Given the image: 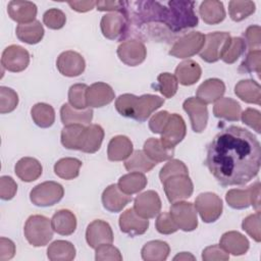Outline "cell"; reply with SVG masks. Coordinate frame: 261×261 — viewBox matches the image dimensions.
Instances as JSON below:
<instances>
[{"mask_svg":"<svg viewBox=\"0 0 261 261\" xmlns=\"http://www.w3.org/2000/svg\"><path fill=\"white\" fill-rule=\"evenodd\" d=\"M260 157L257 138L246 128L229 125L209 143L205 164L221 186H244L258 174Z\"/></svg>","mask_w":261,"mask_h":261,"instance_id":"cell-1","label":"cell"},{"mask_svg":"<svg viewBox=\"0 0 261 261\" xmlns=\"http://www.w3.org/2000/svg\"><path fill=\"white\" fill-rule=\"evenodd\" d=\"M163 103L164 99L156 95L145 94L138 97L133 94H123L116 99L115 108L120 115L143 122Z\"/></svg>","mask_w":261,"mask_h":261,"instance_id":"cell-2","label":"cell"},{"mask_svg":"<svg viewBox=\"0 0 261 261\" xmlns=\"http://www.w3.org/2000/svg\"><path fill=\"white\" fill-rule=\"evenodd\" d=\"M164 27L172 33L182 32L198 25V16L194 11V1L172 0L167 3Z\"/></svg>","mask_w":261,"mask_h":261,"instance_id":"cell-3","label":"cell"},{"mask_svg":"<svg viewBox=\"0 0 261 261\" xmlns=\"http://www.w3.org/2000/svg\"><path fill=\"white\" fill-rule=\"evenodd\" d=\"M23 233L32 246H46L53 238L51 220L43 215H32L25 221Z\"/></svg>","mask_w":261,"mask_h":261,"instance_id":"cell-4","label":"cell"},{"mask_svg":"<svg viewBox=\"0 0 261 261\" xmlns=\"http://www.w3.org/2000/svg\"><path fill=\"white\" fill-rule=\"evenodd\" d=\"M231 37L226 32H214L205 35V43L201 51L200 57L208 62L213 63L222 58L223 54L229 47Z\"/></svg>","mask_w":261,"mask_h":261,"instance_id":"cell-5","label":"cell"},{"mask_svg":"<svg viewBox=\"0 0 261 261\" xmlns=\"http://www.w3.org/2000/svg\"><path fill=\"white\" fill-rule=\"evenodd\" d=\"M225 200L233 209H246L252 205L256 211H260V182L256 181L247 189L229 190Z\"/></svg>","mask_w":261,"mask_h":261,"instance_id":"cell-6","label":"cell"},{"mask_svg":"<svg viewBox=\"0 0 261 261\" xmlns=\"http://www.w3.org/2000/svg\"><path fill=\"white\" fill-rule=\"evenodd\" d=\"M63 195V187L56 181L49 180L34 187L30 193V200L36 206L49 207L58 203Z\"/></svg>","mask_w":261,"mask_h":261,"instance_id":"cell-7","label":"cell"},{"mask_svg":"<svg viewBox=\"0 0 261 261\" xmlns=\"http://www.w3.org/2000/svg\"><path fill=\"white\" fill-rule=\"evenodd\" d=\"M205 43V35L200 32H190L177 39L168 54L176 58H189L201 51Z\"/></svg>","mask_w":261,"mask_h":261,"instance_id":"cell-8","label":"cell"},{"mask_svg":"<svg viewBox=\"0 0 261 261\" xmlns=\"http://www.w3.org/2000/svg\"><path fill=\"white\" fill-rule=\"evenodd\" d=\"M195 208L206 223L216 221L222 213V200L215 193H201L195 200Z\"/></svg>","mask_w":261,"mask_h":261,"instance_id":"cell-9","label":"cell"},{"mask_svg":"<svg viewBox=\"0 0 261 261\" xmlns=\"http://www.w3.org/2000/svg\"><path fill=\"white\" fill-rule=\"evenodd\" d=\"M161 184L163 185L165 195L170 203L190 198L194 191V186L189 174L172 175Z\"/></svg>","mask_w":261,"mask_h":261,"instance_id":"cell-10","label":"cell"},{"mask_svg":"<svg viewBox=\"0 0 261 261\" xmlns=\"http://www.w3.org/2000/svg\"><path fill=\"white\" fill-rule=\"evenodd\" d=\"M169 213L178 229L184 231H192L197 228V210L193 203L184 201L174 202L170 206Z\"/></svg>","mask_w":261,"mask_h":261,"instance_id":"cell-11","label":"cell"},{"mask_svg":"<svg viewBox=\"0 0 261 261\" xmlns=\"http://www.w3.org/2000/svg\"><path fill=\"white\" fill-rule=\"evenodd\" d=\"M101 32L109 40H122L128 34V21L123 12H111L102 16Z\"/></svg>","mask_w":261,"mask_h":261,"instance_id":"cell-12","label":"cell"},{"mask_svg":"<svg viewBox=\"0 0 261 261\" xmlns=\"http://www.w3.org/2000/svg\"><path fill=\"white\" fill-rule=\"evenodd\" d=\"M30 63V53L23 47L10 45L4 49L1 56L2 67L11 72L24 70Z\"/></svg>","mask_w":261,"mask_h":261,"instance_id":"cell-13","label":"cell"},{"mask_svg":"<svg viewBox=\"0 0 261 261\" xmlns=\"http://www.w3.org/2000/svg\"><path fill=\"white\" fill-rule=\"evenodd\" d=\"M187 127L184 118L177 113H172L161 134L160 141L166 148L174 149L185 139Z\"/></svg>","mask_w":261,"mask_h":261,"instance_id":"cell-14","label":"cell"},{"mask_svg":"<svg viewBox=\"0 0 261 261\" xmlns=\"http://www.w3.org/2000/svg\"><path fill=\"white\" fill-rule=\"evenodd\" d=\"M182 108L190 116L193 130L195 133H202L208 122L207 104L199 98L190 97L184 102Z\"/></svg>","mask_w":261,"mask_h":261,"instance_id":"cell-15","label":"cell"},{"mask_svg":"<svg viewBox=\"0 0 261 261\" xmlns=\"http://www.w3.org/2000/svg\"><path fill=\"white\" fill-rule=\"evenodd\" d=\"M134 210L146 219L157 216L161 210V200L158 193L151 190L137 196L134 201Z\"/></svg>","mask_w":261,"mask_h":261,"instance_id":"cell-16","label":"cell"},{"mask_svg":"<svg viewBox=\"0 0 261 261\" xmlns=\"http://www.w3.org/2000/svg\"><path fill=\"white\" fill-rule=\"evenodd\" d=\"M117 55L124 64L137 66L146 59L147 49L139 40H127L118 46Z\"/></svg>","mask_w":261,"mask_h":261,"instance_id":"cell-17","label":"cell"},{"mask_svg":"<svg viewBox=\"0 0 261 261\" xmlns=\"http://www.w3.org/2000/svg\"><path fill=\"white\" fill-rule=\"evenodd\" d=\"M56 66L62 75L73 77L82 74L86 68L84 57L75 51L62 52L56 61Z\"/></svg>","mask_w":261,"mask_h":261,"instance_id":"cell-18","label":"cell"},{"mask_svg":"<svg viewBox=\"0 0 261 261\" xmlns=\"http://www.w3.org/2000/svg\"><path fill=\"white\" fill-rule=\"evenodd\" d=\"M86 240L88 245L93 249H96L102 244H111L113 242L112 228L104 220H94L87 227Z\"/></svg>","mask_w":261,"mask_h":261,"instance_id":"cell-19","label":"cell"},{"mask_svg":"<svg viewBox=\"0 0 261 261\" xmlns=\"http://www.w3.org/2000/svg\"><path fill=\"white\" fill-rule=\"evenodd\" d=\"M115 98L113 89L106 83L98 82L88 87L86 99L88 107L99 108L110 104Z\"/></svg>","mask_w":261,"mask_h":261,"instance_id":"cell-20","label":"cell"},{"mask_svg":"<svg viewBox=\"0 0 261 261\" xmlns=\"http://www.w3.org/2000/svg\"><path fill=\"white\" fill-rule=\"evenodd\" d=\"M118 223L120 230L130 237L143 234L149 227V220L138 215L134 208H129L122 212L119 216Z\"/></svg>","mask_w":261,"mask_h":261,"instance_id":"cell-21","label":"cell"},{"mask_svg":"<svg viewBox=\"0 0 261 261\" xmlns=\"http://www.w3.org/2000/svg\"><path fill=\"white\" fill-rule=\"evenodd\" d=\"M103 207L112 213L120 212L130 201L132 196L123 193L117 185L108 186L102 194Z\"/></svg>","mask_w":261,"mask_h":261,"instance_id":"cell-22","label":"cell"},{"mask_svg":"<svg viewBox=\"0 0 261 261\" xmlns=\"http://www.w3.org/2000/svg\"><path fill=\"white\" fill-rule=\"evenodd\" d=\"M7 12L12 20L22 24L36 20L38 9L36 4L31 1L14 0L8 3Z\"/></svg>","mask_w":261,"mask_h":261,"instance_id":"cell-23","label":"cell"},{"mask_svg":"<svg viewBox=\"0 0 261 261\" xmlns=\"http://www.w3.org/2000/svg\"><path fill=\"white\" fill-rule=\"evenodd\" d=\"M104 139V130L101 125L99 124H90L85 126L80 143H79V150L85 153H96L103 142Z\"/></svg>","mask_w":261,"mask_h":261,"instance_id":"cell-24","label":"cell"},{"mask_svg":"<svg viewBox=\"0 0 261 261\" xmlns=\"http://www.w3.org/2000/svg\"><path fill=\"white\" fill-rule=\"evenodd\" d=\"M248 239L239 231H227L222 234L219 246L228 254L233 256H241L249 250Z\"/></svg>","mask_w":261,"mask_h":261,"instance_id":"cell-25","label":"cell"},{"mask_svg":"<svg viewBox=\"0 0 261 261\" xmlns=\"http://www.w3.org/2000/svg\"><path fill=\"white\" fill-rule=\"evenodd\" d=\"M225 92V85L219 79H208L197 89V98L206 104L215 103L222 98Z\"/></svg>","mask_w":261,"mask_h":261,"instance_id":"cell-26","label":"cell"},{"mask_svg":"<svg viewBox=\"0 0 261 261\" xmlns=\"http://www.w3.org/2000/svg\"><path fill=\"white\" fill-rule=\"evenodd\" d=\"M42 170L41 163L33 157H23L19 159L14 166L17 177L25 182H32L38 179L42 174Z\"/></svg>","mask_w":261,"mask_h":261,"instance_id":"cell-27","label":"cell"},{"mask_svg":"<svg viewBox=\"0 0 261 261\" xmlns=\"http://www.w3.org/2000/svg\"><path fill=\"white\" fill-rule=\"evenodd\" d=\"M133 153V143L125 136H115L108 143L107 157L110 161H122Z\"/></svg>","mask_w":261,"mask_h":261,"instance_id":"cell-28","label":"cell"},{"mask_svg":"<svg viewBox=\"0 0 261 261\" xmlns=\"http://www.w3.org/2000/svg\"><path fill=\"white\" fill-rule=\"evenodd\" d=\"M51 225L55 232L61 236H70L76 228L75 215L67 209L56 211L51 218Z\"/></svg>","mask_w":261,"mask_h":261,"instance_id":"cell-29","label":"cell"},{"mask_svg":"<svg viewBox=\"0 0 261 261\" xmlns=\"http://www.w3.org/2000/svg\"><path fill=\"white\" fill-rule=\"evenodd\" d=\"M242 107L233 99L224 97L217 100L213 106V114L217 118L228 121H238L241 118Z\"/></svg>","mask_w":261,"mask_h":261,"instance_id":"cell-30","label":"cell"},{"mask_svg":"<svg viewBox=\"0 0 261 261\" xmlns=\"http://www.w3.org/2000/svg\"><path fill=\"white\" fill-rule=\"evenodd\" d=\"M60 118L64 125H68V124L88 125L93 119V110L91 108L77 110L71 107L70 104L65 103L60 108Z\"/></svg>","mask_w":261,"mask_h":261,"instance_id":"cell-31","label":"cell"},{"mask_svg":"<svg viewBox=\"0 0 261 261\" xmlns=\"http://www.w3.org/2000/svg\"><path fill=\"white\" fill-rule=\"evenodd\" d=\"M199 13L207 24H217L225 18L223 3L217 0L203 1L199 7Z\"/></svg>","mask_w":261,"mask_h":261,"instance_id":"cell-32","label":"cell"},{"mask_svg":"<svg viewBox=\"0 0 261 261\" xmlns=\"http://www.w3.org/2000/svg\"><path fill=\"white\" fill-rule=\"evenodd\" d=\"M234 94L244 102L260 105L261 87L254 80H242L234 87Z\"/></svg>","mask_w":261,"mask_h":261,"instance_id":"cell-33","label":"cell"},{"mask_svg":"<svg viewBox=\"0 0 261 261\" xmlns=\"http://www.w3.org/2000/svg\"><path fill=\"white\" fill-rule=\"evenodd\" d=\"M202 69L194 60H185L175 68V77L182 86H192L201 77Z\"/></svg>","mask_w":261,"mask_h":261,"instance_id":"cell-34","label":"cell"},{"mask_svg":"<svg viewBox=\"0 0 261 261\" xmlns=\"http://www.w3.org/2000/svg\"><path fill=\"white\" fill-rule=\"evenodd\" d=\"M15 33L19 41L30 45H34L38 44L43 39L44 28L39 20H34L29 23L18 24Z\"/></svg>","mask_w":261,"mask_h":261,"instance_id":"cell-35","label":"cell"},{"mask_svg":"<svg viewBox=\"0 0 261 261\" xmlns=\"http://www.w3.org/2000/svg\"><path fill=\"white\" fill-rule=\"evenodd\" d=\"M143 151L145 154L156 163L170 160L174 155V149L166 148L160 139L157 138H150L148 139L145 144Z\"/></svg>","mask_w":261,"mask_h":261,"instance_id":"cell-36","label":"cell"},{"mask_svg":"<svg viewBox=\"0 0 261 261\" xmlns=\"http://www.w3.org/2000/svg\"><path fill=\"white\" fill-rule=\"evenodd\" d=\"M47 256L51 261H71L75 257V248L70 242L58 240L49 245Z\"/></svg>","mask_w":261,"mask_h":261,"instance_id":"cell-37","label":"cell"},{"mask_svg":"<svg viewBox=\"0 0 261 261\" xmlns=\"http://www.w3.org/2000/svg\"><path fill=\"white\" fill-rule=\"evenodd\" d=\"M169 245L163 241H151L144 245L141 251L143 260L145 261H164L169 255Z\"/></svg>","mask_w":261,"mask_h":261,"instance_id":"cell-38","label":"cell"},{"mask_svg":"<svg viewBox=\"0 0 261 261\" xmlns=\"http://www.w3.org/2000/svg\"><path fill=\"white\" fill-rule=\"evenodd\" d=\"M118 188L127 195H134L145 189L147 178L142 172H129L118 179Z\"/></svg>","mask_w":261,"mask_h":261,"instance_id":"cell-39","label":"cell"},{"mask_svg":"<svg viewBox=\"0 0 261 261\" xmlns=\"http://www.w3.org/2000/svg\"><path fill=\"white\" fill-rule=\"evenodd\" d=\"M157 163L151 160L144 151L137 150L125 160L124 167L129 172H149Z\"/></svg>","mask_w":261,"mask_h":261,"instance_id":"cell-40","label":"cell"},{"mask_svg":"<svg viewBox=\"0 0 261 261\" xmlns=\"http://www.w3.org/2000/svg\"><path fill=\"white\" fill-rule=\"evenodd\" d=\"M82 161L77 158L65 157L59 159L54 165V172L60 178L69 180L79 176Z\"/></svg>","mask_w":261,"mask_h":261,"instance_id":"cell-41","label":"cell"},{"mask_svg":"<svg viewBox=\"0 0 261 261\" xmlns=\"http://www.w3.org/2000/svg\"><path fill=\"white\" fill-rule=\"evenodd\" d=\"M33 121L42 128L50 127L55 120V111L53 107L46 103H37L31 109Z\"/></svg>","mask_w":261,"mask_h":261,"instance_id":"cell-42","label":"cell"},{"mask_svg":"<svg viewBox=\"0 0 261 261\" xmlns=\"http://www.w3.org/2000/svg\"><path fill=\"white\" fill-rule=\"evenodd\" d=\"M256 6L253 1L232 0L228 3V13L233 21H241L255 12Z\"/></svg>","mask_w":261,"mask_h":261,"instance_id":"cell-43","label":"cell"},{"mask_svg":"<svg viewBox=\"0 0 261 261\" xmlns=\"http://www.w3.org/2000/svg\"><path fill=\"white\" fill-rule=\"evenodd\" d=\"M85 128L83 124L64 125L61 130V144L70 150H79L81 135Z\"/></svg>","mask_w":261,"mask_h":261,"instance_id":"cell-44","label":"cell"},{"mask_svg":"<svg viewBox=\"0 0 261 261\" xmlns=\"http://www.w3.org/2000/svg\"><path fill=\"white\" fill-rule=\"evenodd\" d=\"M157 86L155 87L165 98H171L177 92L178 82L175 75L169 72L160 73L157 77Z\"/></svg>","mask_w":261,"mask_h":261,"instance_id":"cell-45","label":"cell"},{"mask_svg":"<svg viewBox=\"0 0 261 261\" xmlns=\"http://www.w3.org/2000/svg\"><path fill=\"white\" fill-rule=\"evenodd\" d=\"M88 86L86 84H74L68 90V101L71 107L77 110L88 108L86 92Z\"/></svg>","mask_w":261,"mask_h":261,"instance_id":"cell-46","label":"cell"},{"mask_svg":"<svg viewBox=\"0 0 261 261\" xmlns=\"http://www.w3.org/2000/svg\"><path fill=\"white\" fill-rule=\"evenodd\" d=\"M18 104V95L11 88L0 87V113L12 112Z\"/></svg>","mask_w":261,"mask_h":261,"instance_id":"cell-47","label":"cell"},{"mask_svg":"<svg viewBox=\"0 0 261 261\" xmlns=\"http://www.w3.org/2000/svg\"><path fill=\"white\" fill-rule=\"evenodd\" d=\"M261 67V51L251 50L241 63L239 71L241 73H252L255 72L258 76L260 75Z\"/></svg>","mask_w":261,"mask_h":261,"instance_id":"cell-48","label":"cell"},{"mask_svg":"<svg viewBox=\"0 0 261 261\" xmlns=\"http://www.w3.org/2000/svg\"><path fill=\"white\" fill-rule=\"evenodd\" d=\"M246 48L247 46L243 38H240V37L231 38L230 45L225 51V53L223 54L221 59L223 60V62L227 64H231L236 62L239 59V57H241L245 53Z\"/></svg>","mask_w":261,"mask_h":261,"instance_id":"cell-49","label":"cell"},{"mask_svg":"<svg viewBox=\"0 0 261 261\" xmlns=\"http://www.w3.org/2000/svg\"><path fill=\"white\" fill-rule=\"evenodd\" d=\"M242 228L257 243L261 241L260 211L247 216L242 222Z\"/></svg>","mask_w":261,"mask_h":261,"instance_id":"cell-50","label":"cell"},{"mask_svg":"<svg viewBox=\"0 0 261 261\" xmlns=\"http://www.w3.org/2000/svg\"><path fill=\"white\" fill-rule=\"evenodd\" d=\"M176 174H189V170L187 165L182 161L178 159H171L161 168L159 172V178L162 182L167 177Z\"/></svg>","mask_w":261,"mask_h":261,"instance_id":"cell-51","label":"cell"},{"mask_svg":"<svg viewBox=\"0 0 261 261\" xmlns=\"http://www.w3.org/2000/svg\"><path fill=\"white\" fill-rule=\"evenodd\" d=\"M44 24L51 30L62 29L66 22V16L63 11L57 8L47 10L43 15Z\"/></svg>","mask_w":261,"mask_h":261,"instance_id":"cell-52","label":"cell"},{"mask_svg":"<svg viewBox=\"0 0 261 261\" xmlns=\"http://www.w3.org/2000/svg\"><path fill=\"white\" fill-rule=\"evenodd\" d=\"M95 253V259L97 261L104 260H112V261H121L122 256L117 248L112 246L111 244H102L98 246Z\"/></svg>","mask_w":261,"mask_h":261,"instance_id":"cell-53","label":"cell"},{"mask_svg":"<svg viewBox=\"0 0 261 261\" xmlns=\"http://www.w3.org/2000/svg\"><path fill=\"white\" fill-rule=\"evenodd\" d=\"M155 227L157 231L162 234H171L178 229L170 213H167V212L158 214L155 222Z\"/></svg>","mask_w":261,"mask_h":261,"instance_id":"cell-54","label":"cell"},{"mask_svg":"<svg viewBox=\"0 0 261 261\" xmlns=\"http://www.w3.org/2000/svg\"><path fill=\"white\" fill-rule=\"evenodd\" d=\"M246 46L250 50H260L261 29L259 25H250L243 33Z\"/></svg>","mask_w":261,"mask_h":261,"instance_id":"cell-55","label":"cell"},{"mask_svg":"<svg viewBox=\"0 0 261 261\" xmlns=\"http://www.w3.org/2000/svg\"><path fill=\"white\" fill-rule=\"evenodd\" d=\"M242 121L248 126L252 127L256 133L261 132V114L260 111L254 108H247L241 113Z\"/></svg>","mask_w":261,"mask_h":261,"instance_id":"cell-56","label":"cell"},{"mask_svg":"<svg viewBox=\"0 0 261 261\" xmlns=\"http://www.w3.org/2000/svg\"><path fill=\"white\" fill-rule=\"evenodd\" d=\"M17 192V185L10 176L3 175L0 178V198L2 200H11Z\"/></svg>","mask_w":261,"mask_h":261,"instance_id":"cell-57","label":"cell"},{"mask_svg":"<svg viewBox=\"0 0 261 261\" xmlns=\"http://www.w3.org/2000/svg\"><path fill=\"white\" fill-rule=\"evenodd\" d=\"M202 259L204 261H225L229 259V254L226 251H224L219 245H212L203 250Z\"/></svg>","mask_w":261,"mask_h":261,"instance_id":"cell-58","label":"cell"},{"mask_svg":"<svg viewBox=\"0 0 261 261\" xmlns=\"http://www.w3.org/2000/svg\"><path fill=\"white\" fill-rule=\"evenodd\" d=\"M169 116L170 114L165 110L155 113L149 120V128L151 129V132L161 135L169 119Z\"/></svg>","mask_w":261,"mask_h":261,"instance_id":"cell-59","label":"cell"},{"mask_svg":"<svg viewBox=\"0 0 261 261\" xmlns=\"http://www.w3.org/2000/svg\"><path fill=\"white\" fill-rule=\"evenodd\" d=\"M15 254V245L14 243L6 238L0 239V260L6 261L11 259Z\"/></svg>","mask_w":261,"mask_h":261,"instance_id":"cell-60","label":"cell"},{"mask_svg":"<svg viewBox=\"0 0 261 261\" xmlns=\"http://www.w3.org/2000/svg\"><path fill=\"white\" fill-rule=\"evenodd\" d=\"M96 7L99 11L123 12L124 1H98L96 3Z\"/></svg>","mask_w":261,"mask_h":261,"instance_id":"cell-61","label":"cell"},{"mask_svg":"<svg viewBox=\"0 0 261 261\" xmlns=\"http://www.w3.org/2000/svg\"><path fill=\"white\" fill-rule=\"evenodd\" d=\"M71 9L77 12H87L96 6V1H69L67 2Z\"/></svg>","mask_w":261,"mask_h":261,"instance_id":"cell-62","label":"cell"},{"mask_svg":"<svg viewBox=\"0 0 261 261\" xmlns=\"http://www.w3.org/2000/svg\"><path fill=\"white\" fill-rule=\"evenodd\" d=\"M173 260H195V257L190 254V253H187V252H181L179 254H177Z\"/></svg>","mask_w":261,"mask_h":261,"instance_id":"cell-63","label":"cell"}]
</instances>
